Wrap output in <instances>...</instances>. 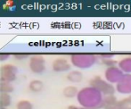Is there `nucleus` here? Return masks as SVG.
Segmentation results:
<instances>
[{
    "label": "nucleus",
    "instance_id": "obj_1",
    "mask_svg": "<svg viewBox=\"0 0 131 109\" xmlns=\"http://www.w3.org/2000/svg\"><path fill=\"white\" fill-rule=\"evenodd\" d=\"M76 98L81 107L86 109H98L102 107L104 95L96 88L88 86L79 90Z\"/></svg>",
    "mask_w": 131,
    "mask_h": 109
},
{
    "label": "nucleus",
    "instance_id": "obj_2",
    "mask_svg": "<svg viewBox=\"0 0 131 109\" xmlns=\"http://www.w3.org/2000/svg\"><path fill=\"white\" fill-rule=\"evenodd\" d=\"M71 64L80 70L89 69L98 61V56L91 53H74L70 57Z\"/></svg>",
    "mask_w": 131,
    "mask_h": 109
},
{
    "label": "nucleus",
    "instance_id": "obj_3",
    "mask_svg": "<svg viewBox=\"0 0 131 109\" xmlns=\"http://www.w3.org/2000/svg\"><path fill=\"white\" fill-rule=\"evenodd\" d=\"M89 86L96 88L98 91H100L104 95V97L114 95L116 91V88L113 86V84L108 82L105 79H103L99 76H95L93 79H91L89 81Z\"/></svg>",
    "mask_w": 131,
    "mask_h": 109
},
{
    "label": "nucleus",
    "instance_id": "obj_4",
    "mask_svg": "<svg viewBox=\"0 0 131 109\" xmlns=\"http://www.w3.org/2000/svg\"><path fill=\"white\" fill-rule=\"evenodd\" d=\"M18 74V68L12 64H5L1 66L0 78L1 82H13L16 80Z\"/></svg>",
    "mask_w": 131,
    "mask_h": 109
},
{
    "label": "nucleus",
    "instance_id": "obj_5",
    "mask_svg": "<svg viewBox=\"0 0 131 109\" xmlns=\"http://www.w3.org/2000/svg\"><path fill=\"white\" fill-rule=\"evenodd\" d=\"M29 67L35 74H41L46 70V60L44 56L40 55H35L30 56L29 62Z\"/></svg>",
    "mask_w": 131,
    "mask_h": 109
},
{
    "label": "nucleus",
    "instance_id": "obj_6",
    "mask_svg": "<svg viewBox=\"0 0 131 109\" xmlns=\"http://www.w3.org/2000/svg\"><path fill=\"white\" fill-rule=\"evenodd\" d=\"M125 73L119 68V66L107 67L104 72V79L112 84H117L121 81Z\"/></svg>",
    "mask_w": 131,
    "mask_h": 109
},
{
    "label": "nucleus",
    "instance_id": "obj_7",
    "mask_svg": "<svg viewBox=\"0 0 131 109\" xmlns=\"http://www.w3.org/2000/svg\"><path fill=\"white\" fill-rule=\"evenodd\" d=\"M116 91L122 95H131V74H124L123 78L115 86Z\"/></svg>",
    "mask_w": 131,
    "mask_h": 109
},
{
    "label": "nucleus",
    "instance_id": "obj_8",
    "mask_svg": "<svg viewBox=\"0 0 131 109\" xmlns=\"http://www.w3.org/2000/svg\"><path fill=\"white\" fill-rule=\"evenodd\" d=\"M71 65L69 63V61L65 58L62 57H59L53 60L52 63V69L56 73H64V72H68L71 69Z\"/></svg>",
    "mask_w": 131,
    "mask_h": 109
},
{
    "label": "nucleus",
    "instance_id": "obj_9",
    "mask_svg": "<svg viewBox=\"0 0 131 109\" xmlns=\"http://www.w3.org/2000/svg\"><path fill=\"white\" fill-rule=\"evenodd\" d=\"M118 101L119 100L114 95L105 96V97H104V100H103L102 107L104 109H118Z\"/></svg>",
    "mask_w": 131,
    "mask_h": 109
},
{
    "label": "nucleus",
    "instance_id": "obj_10",
    "mask_svg": "<svg viewBox=\"0 0 131 109\" xmlns=\"http://www.w3.org/2000/svg\"><path fill=\"white\" fill-rule=\"evenodd\" d=\"M118 66L125 74H131V56L124 57L119 60Z\"/></svg>",
    "mask_w": 131,
    "mask_h": 109
},
{
    "label": "nucleus",
    "instance_id": "obj_11",
    "mask_svg": "<svg viewBox=\"0 0 131 109\" xmlns=\"http://www.w3.org/2000/svg\"><path fill=\"white\" fill-rule=\"evenodd\" d=\"M66 78L70 82L72 83H79L83 80V73L79 70H72L69 72L66 75Z\"/></svg>",
    "mask_w": 131,
    "mask_h": 109
},
{
    "label": "nucleus",
    "instance_id": "obj_12",
    "mask_svg": "<svg viewBox=\"0 0 131 109\" xmlns=\"http://www.w3.org/2000/svg\"><path fill=\"white\" fill-rule=\"evenodd\" d=\"M78 93H79L78 88L75 86H72V85L65 87L63 88V90H62V94L67 98H74V97H77Z\"/></svg>",
    "mask_w": 131,
    "mask_h": 109
},
{
    "label": "nucleus",
    "instance_id": "obj_13",
    "mask_svg": "<svg viewBox=\"0 0 131 109\" xmlns=\"http://www.w3.org/2000/svg\"><path fill=\"white\" fill-rule=\"evenodd\" d=\"M29 88L34 93H38L44 90V83L40 80H32L29 84Z\"/></svg>",
    "mask_w": 131,
    "mask_h": 109
},
{
    "label": "nucleus",
    "instance_id": "obj_14",
    "mask_svg": "<svg viewBox=\"0 0 131 109\" xmlns=\"http://www.w3.org/2000/svg\"><path fill=\"white\" fill-rule=\"evenodd\" d=\"M12 104V97L8 93L0 94V106L1 107H9Z\"/></svg>",
    "mask_w": 131,
    "mask_h": 109
},
{
    "label": "nucleus",
    "instance_id": "obj_15",
    "mask_svg": "<svg viewBox=\"0 0 131 109\" xmlns=\"http://www.w3.org/2000/svg\"><path fill=\"white\" fill-rule=\"evenodd\" d=\"M14 90V85L12 84V82H1L0 83V91L2 93H12Z\"/></svg>",
    "mask_w": 131,
    "mask_h": 109
},
{
    "label": "nucleus",
    "instance_id": "obj_16",
    "mask_svg": "<svg viewBox=\"0 0 131 109\" xmlns=\"http://www.w3.org/2000/svg\"><path fill=\"white\" fill-rule=\"evenodd\" d=\"M118 109H131V99L129 97L122 98L118 101L117 104Z\"/></svg>",
    "mask_w": 131,
    "mask_h": 109
},
{
    "label": "nucleus",
    "instance_id": "obj_17",
    "mask_svg": "<svg viewBox=\"0 0 131 109\" xmlns=\"http://www.w3.org/2000/svg\"><path fill=\"white\" fill-rule=\"evenodd\" d=\"M16 109H33V105L27 99H21L16 104Z\"/></svg>",
    "mask_w": 131,
    "mask_h": 109
},
{
    "label": "nucleus",
    "instance_id": "obj_18",
    "mask_svg": "<svg viewBox=\"0 0 131 109\" xmlns=\"http://www.w3.org/2000/svg\"><path fill=\"white\" fill-rule=\"evenodd\" d=\"M118 63L115 59L113 58H109V59H102V64L107 67H112V66L118 65Z\"/></svg>",
    "mask_w": 131,
    "mask_h": 109
},
{
    "label": "nucleus",
    "instance_id": "obj_19",
    "mask_svg": "<svg viewBox=\"0 0 131 109\" xmlns=\"http://www.w3.org/2000/svg\"><path fill=\"white\" fill-rule=\"evenodd\" d=\"M13 56H14V58L16 59V60L21 61V60L27 59L28 57H29V55L25 54V53H14V54H13Z\"/></svg>",
    "mask_w": 131,
    "mask_h": 109
},
{
    "label": "nucleus",
    "instance_id": "obj_20",
    "mask_svg": "<svg viewBox=\"0 0 131 109\" xmlns=\"http://www.w3.org/2000/svg\"><path fill=\"white\" fill-rule=\"evenodd\" d=\"M10 56L11 55L8 54V53H1L0 54V60H1V62H3V61L7 60Z\"/></svg>",
    "mask_w": 131,
    "mask_h": 109
},
{
    "label": "nucleus",
    "instance_id": "obj_21",
    "mask_svg": "<svg viewBox=\"0 0 131 109\" xmlns=\"http://www.w3.org/2000/svg\"><path fill=\"white\" fill-rule=\"evenodd\" d=\"M113 56H114L113 54H107V53L99 55V57H100L101 59H109V58H112Z\"/></svg>",
    "mask_w": 131,
    "mask_h": 109
},
{
    "label": "nucleus",
    "instance_id": "obj_22",
    "mask_svg": "<svg viewBox=\"0 0 131 109\" xmlns=\"http://www.w3.org/2000/svg\"><path fill=\"white\" fill-rule=\"evenodd\" d=\"M68 109H82V107H78V106H68Z\"/></svg>",
    "mask_w": 131,
    "mask_h": 109
},
{
    "label": "nucleus",
    "instance_id": "obj_23",
    "mask_svg": "<svg viewBox=\"0 0 131 109\" xmlns=\"http://www.w3.org/2000/svg\"><path fill=\"white\" fill-rule=\"evenodd\" d=\"M0 109H7V108H6V107H1Z\"/></svg>",
    "mask_w": 131,
    "mask_h": 109
},
{
    "label": "nucleus",
    "instance_id": "obj_24",
    "mask_svg": "<svg viewBox=\"0 0 131 109\" xmlns=\"http://www.w3.org/2000/svg\"><path fill=\"white\" fill-rule=\"evenodd\" d=\"M129 97V98L131 99V95H129V97Z\"/></svg>",
    "mask_w": 131,
    "mask_h": 109
},
{
    "label": "nucleus",
    "instance_id": "obj_25",
    "mask_svg": "<svg viewBox=\"0 0 131 109\" xmlns=\"http://www.w3.org/2000/svg\"><path fill=\"white\" fill-rule=\"evenodd\" d=\"M82 109H86V108H84V107H82Z\"/></svg>",
    "mask_w": 131,
    "mask_h": 109
}]
</instances>
